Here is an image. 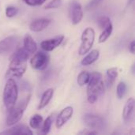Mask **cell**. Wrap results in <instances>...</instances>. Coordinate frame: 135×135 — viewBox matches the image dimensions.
Wrapping results in <instances>:
<instances>
[{
  "label": "cell",
  "instance_id": "8",
  "mask_svg": "<svg viewBox=\"0 0 135 135\" xmlns=\"http://www.w3.org/2000/svg\"><path fill=\"white\" fill-rule=\"evenodd\" d=\"M49 62V56L42 51L36 53L30 60V65L32 68L35 70H44L45 69Z\"/></svg>",
  "mask_w": 135,
  "mask_h": 135
},
{
  "label": "cell",
  "instance_id": "1",
  "mask_svg": "<svg viewBox=\"0 0 135 135\" xmlns=\"http://www.w3.org/2000/svg\"><path fill=\"white\" fill-rule=\"evenodd\" d=\"M104 91V84L102 75L99 72L90 74L89 82L87 83V100L89 103L94 104Z\"/></svg>",
  "mask_w": 135,
  "mask_h": 135
},
{
  "label": "cell",
  "instance_id": "3",
  "mask_svg": "<svg viewBox=\"0 0 135 135\" xmlns=\"http://www.w3.org/2000/svg\"><path fill=\"white\" fill-rule=\"evenodd\" d=\"M30 98H31V95L27 96L22 101L19 102L17 104H16L13 106V108L9 111V114L6 118L7 126H13L21 119L23 114L29 103Z\"/></svg>",
  "mask_w": 135,
  "mask_h": 135
},
{
  "label": "cell",
  "instance_id": "31",
  "mask_svg": "<svg viewBox=\"0 0 135 135\" xmlns=\"http://www.w3.org/2000/svg\"><path fill=\"white\" fill-rule=\"evenodd\" d=\"M46 0H40V5H41V4H43L44 2H45Z\"/></svg>",
  "mask_w": 135,
  "mask_h": 135
},
{
  "label": "cell",
  "instance_id": "22",
  "mask_svg": "<svg viewBox=\"0 0 135 135\" xmlns=\"http://www.w3.org/2000/svg\"><path fill=\"white\" fill-rule=\"evenodd\" d=\"M53 121H54L53 115H49V116L45 119L44 123H43V127H42V133H43L44 134H48V133L50 132Z\"/></svg>",
  "mask_w": 135,
  "mask_h": 135
},
{
  "label": "cell",
  "instance_id": "20",
  "mask_svg": "<svg viewBox=\"0 0 135 135\" xmlns=\"http://www.w3.org/2000/svg\"><path fill=\"white\" fill-rule=\"evenodd\" d=\"M43 122V117L40 115H33L29 120V126L32 129H38Z\"/></svg>",
  "mask_w": 135,
  "mask_h": 135
},
{
  "label": "cell",
  "instance_id": "4",
  "mask_svg": "<svg viewBox=\"0 0 135 135\" xmlns=\"http://www.w3.org/2000/svg\"><path fill=\"white\" fill-rule=\"evenodd\" d=\"M27 69V61L19 60L10 58L9 68L6 73V78H21Z\"/></svg>",
  "mask_w": 135,
  "mask_h": 135
},
{
  "label": "cell",
  "instance_id": "23",
  "mask_svg": "<svg viewBox=\"0 0 135 135\" xmlns=\"http://www.w3.org/2000/svg\"><path fill=\"white\" fill-rule=\"evenodd\" d=\"M127 85L124 81H120L119 82L118 85H117V89H116V94H117V97L119 99H122L125 94L127 93Z\"/></svg>",
  "mask_w": 135,
  "mask_h": 135
},
{
  "label": "cell",
  "instance_id": "27",
  "mask_svg": "<svg viewBox=\"0 0 135 135\" xmlns=\"http://www.w3.org/2000/svg\"><path fill=\"white\" fill-rule=\"evenodd\" d=\"M102 0H92L86 6L87 9H92L93 8H95Z\"/></svg>",
  "mask_w": 135,
  "mask_h": 135
},
{
  "label": "cell",
  "instance_id": "9",
  "mask_svg": "<svg viewBox=\"0 0 135 135\" xmlns=\"http://www.w3.org/2000/svg\"><path fill=\"white\" fill-rule=\"evenodd\" d=\"M19 36H10L0 41V55L11 51L18 44Z\"/></svg>",
  "mask_w": 135,
  "mask_h": 135
},
{
  "label": "cell",
  "instance_id": "17",
  "mask_svg": "<svg viewBox=\"0 0 135 135\" xmlns=\"http://www.w3.org/2000/svg\"><path fill=\"white\" fill-rule=\"evenodd\" d=\"M89 54L85 56V58L81 60V63L83 66H89L91 64H93V62H95L100 56V51L97 49L93 50V51H89L88 52Z\"/></svg>",
  "mask_w": 135,
  "mask_h": 135
},
{
  "label": "cell",
  "instance_id": "6",
  "mask_svg": "<svg viewBox=\"0 0 135 135\" xmlns=\"http://www.w3.org/2000/svg\"><path fill=\"white\" fill-rule=\"evenodd\" d=\"M83 120L85 125L91 130L97 131V130H103L105 127L104 119L97 115L85 114L83 117Z\"/></svg>",
  "mask_w": 135,
  "mask_h": 135
},
{
  "label": "cell",
  "instance_id": "30",
  "mask_svg": "<svg viewBox=\"0 0 135 135\" xmlns=\"http://www.w3.org/2000/svg\"><path fill=\"white\" fill-rule=\"evenodd\" d=\"M129 51L132 53L134 54L135 52V42L134 40H132L131 44H129Z\"/></svg>",
  "mask_w": 135,
  "mask_h": 135
},
{
  "label": "cell",
  "instance_id": "19",
  "mask_svg": "<svg viewBox=\"0 0 135 135\" xmlns=\"http://www.w3.org/2000/svg\"><path fill=\"white\" fill-rule=\"evenodd\" d=\"M112 31H113V25H112V24H111L108 27L104 28L103 29V32H101V34L99 36V39H98L99 43L100 44L104 43L111 36L112 33Z\"/></svg>",
  "mask_w": 135,
  "mask_h": 135
},
{
  "label": "cell",
  "instance_id": "18",
  "mask_svg": "<svg viewBox=\"0 0 135 135\" xmlns=\"http://www.w3.org/2000/svg\"><path fill=\"white\" fill-rule=\"evenodd\" d=\"M118 75H119V71L116 67H112V68H109L107 70V81H106V83H107L108 88H111L113 85Z\"/></svg>",
  "mask_w": 135,
  "mask_h": 135
},
{
  "label": "cell",
  "instance_id": "14",
  "mask_svg": "<svg viewBox=\"0 0 135 135\" xmlns=\"http://www.w3.org/2000/svg\"><path fill=\"white\" fill-rule=\"evenodd\" d=\"M134 99L133 97H131L127 100L123 112V117L125 121L130 120V119L132 117L134 110Z\"/></svg>",
  "mask_w": 135,
  "mask_h": 135
},
{
  "label": "cell",
  "instance_id": "24",
  "mask_svg": "<svg viewBox=\"0 0 135 135\" xmlns=\"http://www.w3.org/2000/svg\"><path fill=\"white\" fill-rule=\"evenodd\" d=\"M111 24H112V22H111L110 18L106 16H103V17H100L98 20V25L101 29H104V28L108 27Z\"/></svg>",
  "mask_w": 135,
  "mask_h": 135
},
{
  "label": "cell",
  "instance_id": "15",
  "mask_svg": "<svg viewBox=\"0 0 135 135\" xmlns=\"http://www.w3.org/2000/svg\"><path fill=\"white\" fill-rule=\"evenodd\" d=\"M23 44H24V48L29 54H33V53H35L36 51L37 44L35 42V40H33V38L29 34H26L25 36Z\"/></svg>",
  "mask_w": 135,
  "mask_h": 135
},
{
  "label": "cell",
  "instance_id": "21",
  "mask_svg": "<svg viewBox=\"0 0 135 135\" xmlns=\"http://www.w3.org/2000/svg\"><path fill=\"white\" fill-rule=\"evenodd\" d=\"M89 77H90L89 73H88L86 71L81 72L78 76V79H77L78 85L79 86H84V85H87V83L89 82Z\"/></svg>",
  "mask_w": 135,
  "mask_h": 135
},
{
  "label": "cell",
  "instance_id": "12",
  "mask_svg": "<svg viewBox=\"0 0 135 135\" xmlns=\"http://www.w3.org/2000/svg\"><path fill=\"white\" fill-rule=\"evenodd\" d=\"M51 24V20L47 18H39L33 21L30 25L29 29L34 32H39L44 30Z\"/></svg>",
  "mask_w": 135,
  "mask_h": 135
},
{
  "label": "cell",
  "instance_id": "16",
  "mask_svg": "<svg viewBox=\"0 0 135 135\" xmlns=\"http://www.w3.org/2000/svg\"><path fill=\"white\" fill-rule=\"evenodd\" d=\"M54 95V89H48L46 91H44V93L42 94L40 101L39 103V105L37 107L38 110H41L43 108H44L51 101V100L52 99Z\"/></svg>",
  "mask_w": 135,
  "mask_h": 135
},
{
  "label": "cell",
  "instance_id": "11",
  "mask_svg": "<svg viewBox=\"0 0 135 135\" xmlns=\"http://www.w3.org/2000/svg\"><path fill=\"white\" fill-rule=\"evenodd\" d=\"M64 40V36L60 35L57 36L54 38H51L48 40H45L40 43V47L43 50L46 51H51L59 47Z\"/></svg>",
  "mask_w": 135,
  "mask_h": 135
},
{
  "label": "cell",
  "instance_id": "29",
  "mask_svg": "<svg viewBox=\"0 0 135 135\" xmlns=\"http://www.w3.org/2000/svg\"><path fill=\"white\" fill-rule=\"evenodd\" d=\"M98 132L97 131H94V130H89V129H85V130H84V131H81V132H79V134H88V135H90V134H97Z\"/></svg>",
  "mask_w": 135,
  "mask_h": 135
},
{
  "label": "cell",
  "instance_id": "5",
  "mask_svg": "<svg viewBox=\"0 0 135 135\" xmlns=\"http://www.w3.org/2000/svg\"><path fill=\"white\" fill-rule=\"evenodd\" d=\"M81 44L78 50L80 55H84L87 54L93 46L95 41V31L93 28H86L81 36Z\"/></svg>",
  "mask_w": 135,
  "mask_h": 135
},
{
  "label": "cell",
  "instance_id": "7",
  "mask_svg": "<svg viewBox=\"0 0 135 135\" xmlns=\"http://www.w3.org/2000/svg\"><path fill=\"white\" fill-rule=\"evenodd\" d=\"M69 14L73 25L79 24L83 18V10L81 5L76 0L70 2L69 7Z\"/></svg>",
  "mask_w": 135,
  "mask_h": 135
},
{
  "label": "cell",
  "instance_id": "10",
  "mask_svg": "<svg viewBox=\"0 0 135 135\" xmlns=\"http://www.w3.org/2000/svg\"><path fill=\"white\" fill-rule=\"evenodd\" d=\"M74 114V108L70 106H68L63 108L60 113L58 115L55 121V126L58 129L62 127L73 116Z\"/></svg>",
  "mask_w": 135,
  "mask_h": 135
},
{
  "label": "cell",
  "instance_id": "26",
  "mask_svg": "<svg viewBox=\"0 0 135 135\" xmlns=\"http://www.w3.org/2000/svg\"><path fill=\"white\" fill-rule=\"evenodd\" d=\"M61 5H62V0H52L44 6V9H56V8H59Z\"/></svg>",
  "mask_w": 135,
  "mask_h": 135
},
{
  "label": "cell",
  "instance_id": "28",
  "mask_svg": "<svg viewBox=\"0 0 135 135\" xmlns=\"http://www.w3.org/2000/svg\"><path fill=\"white\" fill-rule=\"evenodd\" d=\"M25 4L31 6H35L37 5H40V0H22Z\"/></svg>",
  "mask_w": 135,
  "mask_h": 135
},
{
  "label": "cell",
  "instance_id": "13",
  "mask_svg": "<svg viewBox=\"0 0 135 135\" xmlns=\"http://www.w3.org/2000/svg\"><path fill=\"white\" fill-rule=\"evenodd\" d=\"M32 131L25 125L19 124L0 133V134H32Z\"/></svg>",
  "mask_w": 135,
  "mask_h": 135
},
{
  "label": "cell",
  "instance_id": "2",
  "mask_svg": "<svg viewBox=\"0 0 135 135\" xmlns=\"http://www.w3.org/2000/svg\"><path fill=\"white\" fill-rule=\"evenodd\" d=\"M18 97V87L13 78H8L3 91V103L9 112L17 104Z\"/></svg>",
  "mask_w": 135,
  "mask_h": 135
},
{
  "label": "cell",
  "instance_id": "25",
  "mask_svg": "<svg viewBox=\"0 0 135 135\" xmlns=\"http://www.w3.org/2000/svg\"><path fill=\"white\" fill-rule=\"evenodd\" d=\"M17 13H18V9L15 6H7L6 9V16L7 17H13L15 15H17Z\"/></svg>",
  "mask_w": 135,
  "mask_h": 135
}]
</instances>
